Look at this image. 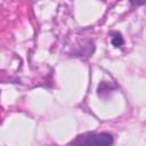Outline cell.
Returning <instances> with one entry per match:
<instances>
[{"mask_svg": "<svg viewBox=\"0 0 146 146\" xmlns=\"http://www.w3.org/2000/svg\"><path fill=\"white\" fill-rule=\"evenodd\" d=\"M113 136L108 132H86L76 136L67 146H112Z\"/></svg>", "mask_w": 146, "mask_h": 146, "instance_id": "6da1fadb", "label": "cell"}, {"mask_svg": "<svg viewBox=\"0 0 146 146\" xmlns=\"http://www.w3.org/2000/svg\"><path fill=\"white\" fill-rule=\"evenodd\" d=\"M113 35H114V36H112V43H113V46H115V47H121V46L123 44V39H122L121 34L117 33V32H114Z\"/></svg>", "mask_w": 146, "mask_h": 146, "instance_id": "7a4b0ae2", "label": "cell"}]
</instances>
